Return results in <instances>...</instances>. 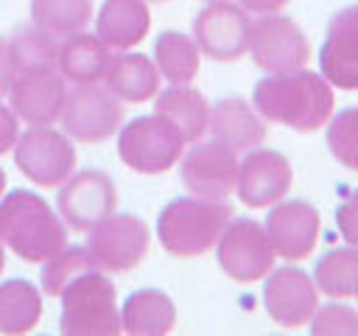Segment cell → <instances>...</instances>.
Returning <instances> with one entry per match:
<instances>
[{"instance_id": "cell-39", "label": "cell", "mask_w": 358, "mask_h": 336, "mask_svg": "<svg viewBox=\"0 0 358 336\" xmlns=\"http://www.w3.org/2000/svg\"><path fill=\"white\" fill-rule=\"evenodd\" d=\"M145 3H165V0H145Z\"/></svg>"}, {"instance_id": "cell-16", "label": "cell", "mask_w": 358, "mask_h": 336, "mask_svg": "<svg viewBox=\"0 0 358 336\" xmlns=\"http://www.w3.org/2000/svg\"><path fill=\"white\" fill-rule=\"evenodd\" d=\"M294 185L291 160L274 148H249L246 157L238 162L235 193L246 207H271L274 202L285 199Z\"/></svg>"}, {"instance_id": "cell-37", "label": "cell", "mask_w": 358, "mask_h": 336, "mask_svg": "<svg viewBox=\"0 0 358 336\" xmlns=\"http://www.w3.org/2000/svg\"><path fill=\"white\" fill-rule=\"evenodd\" d=\"M6 179H8V176H6V171L0 168V199H3V193H6Z\"/></svg>"}, {"instance_id": "cell-6", "label": "cell", "mask_w": 358, "mask_h": 336, "mask_svg": "<svg viewBox=\"0 0 358 336\" xmlns=\"http://www.w3.org/2000/svg\"><path fill=\"white\" fill-rule=\"evenodd\" d=\"M148 224L134 213H109L87 230V249L98 269L109 274H123L140 266V260L148 255Z\"/></svg>"}, {"instance_id": "cell-32", "label": "cell", "mask_w": 358, "mask_h": 336, "mask_svg": "<svg viewBox=\"0 0 358 336\" xmlns=\"http://www.w3.org/2000/svg\"><path fill=\"white\" fill-rule=\"evenodd\" d=\"M308 328L316 336H358V311L347 302L316 305Z\"/></svg>"}, {"instance_id": "cell-8", "label": "cell", "mask_w": 358, "mask_h": 336, "mask_svg": "<svg viewBox=\"0 0 358 336\" xmlns=\"http://www.w3.org/2000/svg\"><path fill=\"white\" fill-rule=\"evenodd\" d=\"M62 132L78 143H103L117 134L123 123V104L106 87L95 84H73L67 90L62 106Z\"/></svg>"}, {"instance_id": "cell-21", "label": "cell", "mask_w": 358, "mask_h": 336, "mask_svg": "<svg viewBox=\"0 0 358 336\" xmlns=\"http://www.w3.org/2000/svg\"><path fill=\"white\" fill-rule=\"evenodd\" d=\"M103 81H106V90L126 104H143L159 92V70L154 59L137 50L112 53Z\"/></svg>"}, {"instance_id": "cell-29", "label": "cell", "mask_w": 358, "mask_h": 336, "mask_svg": "<svg viewBox=\"0 0 358 336\" xmlns=\"http://www.w3.org/2000/svg\"><path fill=\"white\" fill-rule=\"evenodd\" d=\"M8 50H11L14 76L34 73V70H50L56 67V59H59V39L42 31L39 25H25L14 31V36L8 39Z\"/></svg>"}, {"instance_id": "cell-41", "label": "cell", "mask_w": 358, "mask_h": 336, "mask_svg": "<svg viewBox=\"0 0 358 336\" xmlns=\"http://www.w3.org/2000/svg\"><path fill=\"white\" fill-rule=\"evenodd\" d=\"M207 3H215V0H207Z\"/></svg>"}, {"instance_id": "cell-9", "label": "cell", "mask_w": 358, "mask_h": 336, "mask_svg": "<svg viewBox=\"0 0 358 336\" xmlns=\"http://www.w3.org/2000/svg\"><path fill=\"white\" fill-rule=\"evenodd\" d=\"M246 53L263 73H288L308 64L310 42L291 17L271 11L252 20Z\"/></svg>"}, {"instance_id": "cell-11", "label": "cell", "mask_w": 358, "mask_h": 336, "mask_svg": "<svg viewBox=\"0 0 358 336\" xmlns=\"http://www.w3.org/2000/svg\"><path fill=\"white\" fill-rule=\"evenodd\" d=\"M115 207H117V188L112 176L98 168L73 171L59 185L56 193V210L62 221L76 232H87L101 218L115 213Z\"/></svg>"}, {"instance_id": "cell-35", "label": "cell", "mask_w": 358, "mask_h": 336, "mask_svg": "<svg viewBox=\"0 0 358 336\" xmlns=\"http://www.w3.org/2000/svg\"><path fill=\"white\" fill-rule=\"evenodd\" d=\"M14 81V64H11V50H8V39L0 36V98L8 95Z\"/></svg>"}, {"instance_id": "cell-36", "label": "cell", "mask_w": 358, "mask_h": 336, "mask_svg": "<svg viewBox=\"0 0 358 336\" xmlns=\"http://www.w3.org/2000/svg\"><path fill=\"white\" fill-rule=\"evenodd\" d=\"M291 0H238V6L252 11V14H271V11H280Z\"/></svg>"}, {"instance_id": "cell-13", "label": "cell", "mask_w": 358, "mask_h": 336, "mask_svg": "<svg viewBox=\"0 0 358 336\" xmlns=\"http://www.w3.org/2000/svg\"><path fill=\"white\" fill-rule=\"evenodd\" d=\"M263 230L274 255L294 263L313 252L322 232V216L305 199H280L268 207Z\"/></svg>"}, {"instance_id": "cell-15", "label": "cell", "mask_w": 358, "mask_h": 336, "mask_svg": "<svg viewBox=\"0 0 358 336\" xmlns=\"http://www.w3.org/2000/svg\"><path fill=\"white\" fill-rule=\"evenodd\" d=\"M263 280V308L280 328H302L310 322L319 305V288L305 269L291 263L274 266Z\"/></svg>"}, {"instance_id": "cell-28", "label": "cell", "mask_w": 358, "mask_h": 336, "mask_svg": "<svg viewBox=\"0 0 358 336\" xmlns=\"http://www.w3.org/2000/svg\"><path fill=\"white\" fill-rule=\"evenodd\" d=\"M31 22L64 39L92 22V0H31Z\"/></svg>"}, {"instance_id": "cell-3", "label": "cell", "mask_w": 358, "mask_h": 336, "mask_svg": "<svg viewBox=\"0 0 358 336\" xmlns=\"http://www.w3.org/2000/svg\"><path fill=\"white\" fill-rule=\"evenodd\" d=\"M232 218V207L224 199L179 196L171 199L157 216V238L173 258H199L210 252Z\"/></svg>"}, {"instance_id": "cell-27", "label": "cell", "mask_w": 358, "mask_h": 336, "mask_svg": "<svg viewBox=\"0 0 358 336\" xmlns=\"http://www.w3.org/2000/svg\"><path fill=\"white\" fill-rule=\"evenodd\" d=\"M313 283L319 294H327L330 300L352 297L358 283V249L350 244L327 249L313 266Z\"/></svg>"}, {"instance_id": "cell-26", "label": "cell", "mask_w": 358, "mask_h": 336, "mask_svg": "<svg viewBox=\"0 0 358 336\" xmlns=\"http://www.w3.org/2000/svg\"><path fill=\"white\" fill-rule=\"evenodd\" d=\"M154 64L168 84H190L201 67V50L182 31H162L154 42Z\"/></svg>"}, {"instance_id": "cell-22", "label": "cell", "mask_w": 358, "mask_h": 336, "mask_svg": "<svg viewBox=\"0 0 358 336\" xmlns=\"http://www.w3.org/2000/svg\"><path fill=\"white\" fill-rule=\"evenodd\" d=\"M154 115L165 118L185 143L201 140L207 134V120H210V104L207 98L190 87V84H171L168 90L154 95Z\"/></svg>"}, {"instance_id": "cell-30", "label": "cell", "mask_w": 358, "mask_h": 336, "mask_svg": "<svg viewBox=\"0 0 358 336\" xmlns=\"http://www.w3.org/2000/svg\"><path fill=\"white\" fill-rule=\"evenodd\" d=\"M90 269H98V263H95V258L90 255V249L87 246H70V244H64L62 249H56L48 260H42V272H39V283H42V291L48 294V297H59L62 294V288L73 280V277H78V274H84V272H90Z\"/></svg>"}, {"instance_id": "cell-40", "label": "cell", "mask_w": 358, "mask_h": 336, "mask_svg": "<svg viewBox=\"0 0 358 336\" xmlns=\"http://www.w3.org/2000/svg\"><path fill=\"white\" fill-rule=\"evenodd\" d=\"M352 297H358V283H355V294H352Z\"/></svg>"}, {"instance_id": "cell-31", "label": "cell", "mask_w": 358, "mask_h": 336, "mask_svg": "<svg viewBox=\"0 0 358 336\" xmlns=\"http://www.w3.org/2000/svg\"><path fill=\"white\" fill-rule=\"evenodd\" d=\"M327 148L350 171H358V106L333 112L327 120Z\"/></svg>"}, {"instance_id": "cell-5", "label": "cell", "mask_w": 358, "mask_h": 336, "mask_svg": "<svg viewBox=\"0 0 358 336\" xmlns=\"http://www.w3.org/2000/svg\"><path fill=\"white\" fill-rule=\"evenodd\" d=\"M185 154L182 134L159 115H140L117 129V157L134 174H165Z\"/></svg>"}, {"instance_id": "cell-2", "label": "cell", "mask_w": 358, "mask_h": 336, "mask_svg": "<svg viewBox=\"0 0 358 336\" xmlns=\"http://www.w3.org/2000/svg\"><path fill=\"white\" fill-rule=\"evenodd\" d=\"M0 244L25 263H42L67 244V224L48 199L14 188L0 199Z\"/></svg>"}, {"instance_id": "cell-12", "label": "cell", "mask_w": 358, "mask_h": 336, "mask_svg": "<svg viewBox=\"0 0 358 336\" xmlns=\"http://www.w3.org/2000/svg\"><path fill=\"white\" fill-rule=\"evenodd\" d=\"M249 11L229 0L207 3L193 20V39L213 62H238L249 48Z\"/></svg>"}, {"instance_id": "cell-4", "label": "cell", "mask_w": 358, "mask_h": 336, "mask_svg": "<svg viewBox=\"0 0 358 336\" xmlns=\"http://www.w3.org/2000/svg\"><path fill=\"white\" fill-rule=\"evenodd\" d=\"M62 319L59 330L64 336H117L120 328V308L115 283L106 277L103 269H90L73 277L62 294Z\"/></svg>"}, {"instance_id": "cell-7", "label": "cell", "mask_w": 358, "mask_h": 336, "mask_svg": "<svg viewBox=\"0 0 358 336\" xmlns=\"http://www.w3.org/2000/svg\"><path fill=\"white\" fill-rule=\"evenodd\" d=\"M76 146L53 126H28L14 143V162L39 188H59L76 171Z\"/></svg>"}, {"instance_id": "cell-33", "label": "cell", "mask_w": 358, "mask_h": 336, "mask_svg": "<svg viewBox=\"0 0 358 336\" xmlns=\"http://www.w3.org/2000/svg\"><path fill=\"white\" fill-rule=\"evenodd\" d=\"M336 227L344 244L358 249V188H352L336 207Z\"/></svg>"}, {"instance_id": "cell-17", "label": "cell", "mask_w": 358, "mask_h": 336, "mask_svg": "<svg viewBox=\"0 0 358 336\" xmlns=\"http://www.w3.org/2000/svg\"><path fill=\"white\" fill-rule=\"evenodd\" d=\"M319 73L336 90H358V6L330 17L319 48Z\"/></svg>"}, {"instance_id": "cell-18", "label": "cell", "mask_w": 358, "mask_h": 336, "mask_svg": "<svg viewBox=\"0 0 358 336\" xmlns=\"http://www.w3.org/2000/svg\"><path fill=\"white\" fill-rule=\"evenodd\" d=\"M67 98V81L56 67L17 73L8 90L11 112L28 126H53Z\"/></svg>"}, {"instance_id": "cell-38", "label": "cell", "mask_w": 358, "mask_h": 336, "mask_svg": "<svg viewBox=\"0 0 358 336\" xmlns=\"http://www.w3.org/2000/svg\"><path fill=\"white\" fill-rule=\"evenodd\" d=\"M3 269H6V246L0 244V274H3Z\"/></svg>"}, {"instance_id": "cell-20", "label": "cell", "mask_w": 358, "mask_h": 336, "mask_svg": "<svg viewBox=\"0 0 358 336\" xmlns=\"http://www.w3.org/2000/svg\"><path fill=\"white\" fill-rule=\"evenodd\" d=\"M151 11L145 0H103L95 17V36L109 50H131L148 36Z\"/></svg>"}, {"instance_id": "cell-10", "label": "cell", "mask_w": 358, "mask_h": 336, "mask_svg": "<svg viewBox=\"0 0 358 336\" xmlns=\"http://www.w3.org/2000/svg\"><path fill=\"white\" fill-rule=\"evenodd\" d=\"M213 249L218 266L235 283L263 280L274 269V258H277L266 238L263 224L255 218H229Z\"/></svg>"}, {"instance_id": "cell-24", "label": "cell", "mask_w": 358, "mask_h": 336, "mask_svg": "<svg viewBox=\"0 0 358 336\" xmlns=\"http://www.w3.org/2000/svg\"><path fill=\"white\" fill-rule=\"evenodd\" d=\"M120 328L131 336H165L176 328V305L159 288H140L126 297Z\"/></svg>"}, {"instance_id": "cell-34", "label": "cell", "mask_w": 358, "mask_h": 336, "mask_svg": "<svg viewBox=\"0 0 358 336\" xmlns=\"http://www.w3.org/2000/svg\"><path fill=\"white\" fill-rule=\"evenodd\" d=\"M20 137V118L11 112V106L0 104V157L14 148Z\"/></svg>"}, {"instance_id": "cell-25", "label": "cell", "mask_w": 358, "mask_h": 336, "mask_svg": "<svg viewBox=\"0 0 358 336\" xmlns=\"http://www.w3.org/2000/svg\"><path fill=\"white\" fill-rule=\"evenodd\" d=\"M42 319V291L22 280L8 277L0 283V333L20 336L39 325Z\"/></svg>"}, {"instance_id": "cell-1", "label": "cell", "mask_w": 358, "mask_h": 336, "mask_svg": "<svg viewBox=\"0 0 358 336\" xmlns=\"http://www.w3.org/2000/svg\"><path fill=\"white\" fill-rule=\"evenodd\" d=\"M252 104L266 123H280L299 134H310L327 126L336 95L322 73L299 67L260 78L252 90Z\"/></svg>"}, {"instance_id": "cell-23", "label": "cell", "mask_w": 358, "mask_h": 336, "mask_svg": "<svg viewBox=\"0 0 358 336\" xmlns=\"http://www.w3.org/2000/svg\"><path fill=\"white\" fill-rule=\"evenodd\" d=\"M112 50L95 36V34H70L59 42V59L56 67L64 81L70 84H95L106 76Z\"/></svg>"}, {"instance_id": "cell-14", "label": "cell", "mask_w": 358, "mask_h": 336, "mask_svg": "<svg viewBox=\"0 0 358 336\" xmlns=\"http://www.w3.org/2000/svg\"><path fill=\"white\" fill-rule=\"evenodd\" d=\"M238 151L221 140H204L179 157V179L193 196L227 199L238 179Z\"/></svg>"}, {"instance_id": "cell-19", "label": "cell", "mask_w": 358, "mask_h": 336, "mask_svg": "<svg viewBox=\"0 0 358 336\" xmlns=\"http://www.w3.org/2000/svg\"><path fill=\"white\" fill-rule=\"evenodd\" d=\"M207 132L232 151H249L266 140L268 126L266 118L255 109V104L241 95H229L210 106Z\"/></svg>"}]
</instances>
